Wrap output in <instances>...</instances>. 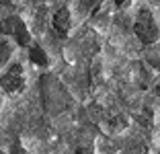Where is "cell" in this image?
<instances>
[{"mask_svg":"<svg viewBox=\"0 0 160 154\" xmlns=\"http://www.w3.org/2000/svg\"><path fill=\"white\" fill-rule=\"evenodd\" d=\"M133 31H136L138 39H140L142 43H146V45L158 41V37H160L158 25H156L154 17H152V13L148 8H142L140 13H138L136 23H133Z\"/></svg>","mask_w":160,"mask_h":154,"instance_id":"1","label":"cell"},{"mask_svg":"<svg viewBox=\"0 0 160 154\" xmlns=\"http://www.w3.org/2000/svg\"><path fill=\"white\" fill-rule=\"evenodd\" d=\"M2 86H4L6 93H19V90H23L25 86V80H23V68H21L19 64H12L6 70V74L2 76Z\"/></svg>","mask_w":160,"mask_h":154,"instance_id":"2","label":"cell"},{"mask_svg":"<svg viewBox=\"0 0 160 154\" xmlns=\"http://www.w3.org/2000/svg\"><path fill=\"white\" fill-rule=\"evenodd\" d=\"M53 29H56L60 35H64L66 37L68 35V31H70V13H68V8H60L56 14H53Z\"/></svg>","mask_w":160,"mask_h":154,"instance_id":"3","label":"cell"},{"mask_svg":"<svg viewBox=\"0 0 160 154\" xmlns=\"http://www.w3.org/2000/svg\"><path fill=\"white\" fill-rule=\"evenodd\" d=\"M14 35V39H17V43L23 47L29 45V41H31V37H29L27 33V27H25V23L21 19H12V31H10Z\"/></svg>","mask_w":160,"mask_h":154,"instance_id":"4","label":"cell"},{"mask_svg":"<svg viewBox=\"0 0 160 154\" xmlns=\"http://www.w3.org/2000/svg\"><path fill=\"white\" fill-rule=\"evenodd\" d=\"M29 60L33 62V64H37V66H45V64H47L45 51H43L39 45H33L31 49H29Z\"/></svg>","mask_w":160,"mask_h":154,"instance_id":"5","label":"cell"},{"mask_svg":"<svg viewBox=\"0 0 160 154\" xmlns=\"http://www.w3.org/2000/svg\"><path fill=\"white\" fill-rule=\"evenodd\" d=\"M10 154H27L23 150V146L19 144V142H14V146H12V150H10Z\"/></svg>","mask_w":160,"mask_h":154,"instance_id":"6","label":"cell"},{"mask_svg":"<svg viewBox=\"0 0 160 154\" xmlns=\"http://www.w3.org/2000/svg\"><path fill=\"white\" fill-rule=\"evenodd\" d=\"M76 154H94V152L88 148V146H80V148L76 150Z\"/></svg>","mask_w":160,"mask_h":154,"instance_id":"7","label":"cell"},{"mask_svg":"<svg viewBox=\"0 0 160 154\" xmlns=\"http://www.w3.org/2000/svg\"><path fill=\"white\" fill-rule=\"evenodd\" d=\"M115 4H117V6H123V4H129V0H115Z\"/></svg>","mask_w":160,"mask_h":154,"instance_id":"8","label":"cell"},{"mask_svg":"<svg viewBox=\"0 0 160 154\" xmlns=\"http://www.w3.org/2000/svg\"><path fill=\"white\" fill-rule=\"evenodd\" d=\"M152 2H160V0H152Z\"/></svg>","mask_w":160,"mask_h":154,"instance_id":"9","label":"cell"}]
</instances>
